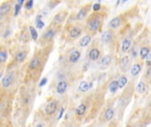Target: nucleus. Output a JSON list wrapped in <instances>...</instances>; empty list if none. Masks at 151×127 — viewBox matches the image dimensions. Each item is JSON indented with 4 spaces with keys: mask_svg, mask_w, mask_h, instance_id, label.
I'll return each mask as SVG.
<instances>
[{
    "mask_svg": "<svg viewBox=\"0 0 151 127\" xmlns=\"http://www.w3.org/2000/svg\"><path fill=\"white\" fill-rule=\"evenodd\" d=\"M48 53L45 54L44 51H36L35 55L30 59L29 65H28V72H29L30 75H34V78L38 80L39 75L41 74L42 70L45 67V63L46 59H44L45 58H47Z\"/></svg>",
    "mask_w": 151,
    "mask_h": 127,
    "instance_id": "obj_1",
    "label": "nucleus"
},
{
    "mask_svg": "<svg viewBox=\"0 0 151 127\" xmlns=\"http://www.w3.org/2000/svg\"><path fill=\"white\" fill-rule=\"evenodd\" d=\"M103 24V15L100 12H93L88 16L86 25V32L88 34L93 35L98 33Z\"/></svg>",
    "mask_w": 151,
    "mask_h": 127,
    "instance_id": "obj_2",
    "label": "nucleus"
},
{
    "mask_svg": "<svg viewBox=\"0 0 151 127\" xmlns=\"http://www.w3.org/2000/svg\"><path fill=\"white\" fill-rule=\"evenodd\" d=\"M60 26H56L54 25L53 23L50 24V26L44 31V33L42 34L41 37L39 39L40 43H52L54 38L55 37V35L59 30Z\"/></svg>",
    "mask_w": 151,
    "mask_h": 127,
    "instance_id": "obj_3",
    "label": "nucleus"
},
{
    "mask_svg": "<svg viewBox=\"0 0 151 127\" xmlns=\"http://www.w3.org/2000/svg\"><path fill=\"white\" fill-rule=\"evenodd\" d=\"M83 33V27L79 24L70 25L67 28V40L76 41L78 39Z\"/></svg>",
    "mask_w": 151,
    "mask_h": 127,
    "instance_id": "obj_4",
    "label": "nucleus"
},
{
    "mask_svg": "<svg viewBox=\"0 0 151 127\" xmlns=\"http://www.w3.org/2000/svg\"><path fill=\"white\" fill-rule=\"evenodd\" d=\"M13 9L12 1H5L0 5V22L9 17Z\"/></svg>",
    "mask_w": 151,
    "mask_h": 127,
    "instance_id": "obj_5",
    "label": "nucleus"
},
{
    "mask_svg": "<svg viewBox=\"0 0 151 127\" xmlns=\"http://www.w3.org/2000/svg\"><path fill=\"white\" fill-rule=\"evenodd\" d=\"M14 80H15L14 72H13V71L6 72V73L5 74V76L2 78V80H1V87H2V89H8V88H10L13 85Z\"/></svg>",
    "mask_w": 151,
    "mask_h": 127,
    "instance_id": "obj_6",
    "label": "nucleus"
},
{
    "mask_svg": "<svg viewBox=\"0 0 151 127\" xmlns=\"http://www.w3.org/2000/svg\"><path fill=\"white\" fill-rule=\"evenodd\" d=\"M58 108H59V102L56 100H52L50 101L45 107V110L44 112L46 116L48 117H51L54 116L57 111H58Z\"/></svg>",
    "mask_w": 151,
    "mask_h": 127,
    "instance_id": "obj_7",
    "label": "nucleus"
},
{
    "mask_svg": "<svg viewBox=\"0 0 151 127\" xmlns=\"http://www.w3.org/2000/svg\"><path fill=\"white\" fill-rule=\"evenodd\" d=\"M87 57L91 61H97V60L100 59V57H102V51H100L99 47L93 45L88 50Z\"/></svg>",
    "mask_w": 151,
    "mask_h": 127,
    "instance_id": "obj_8",
    "label": "nucleus"
},
{
    "mask_svg": "<svg viewBox=\"0 0 151 127\" xmlns=\"http://www.w3.org/2000/svg\"><path fill=\"white\" fill-rule=\"evenodd\" d=\"M92 5H93L92 3H88L85 5H83L77 14L76 20L77 21H83L84 19H86V18L88 16V13L92 8Z\"/></svg>",
    "mask_w": 151,
    "mask_h": 127,
    "instance_id": "obj_9",
    "label": "nucleus"
},
{
    "mask_svg": "<svg viewBox=\"0 0 151 127\" xmlns=\"http://www.w3.org/2000/svg\"><path fill=\"white\" fill-rule=\"evenodd\" d=\"M87 108H88V102L86 101L85 102H82L75 110V115L77 118H81L83 117L86 114L87 111Z\"/></svg>",
    "mask_w": 151,
    "mask_h": 127,
    "instance_id": "obj_10",
    "label": "nucleus"
},
{
    "mask_svg": "<svg viewBox=\"0 0 151 127\" xmlns=\"http://www.w3.org/2000/svg\"><path fill=\"white\" fill-rule=\"evenodd\" d=\"M81 58V51L77 49H73L68 55V62L71 65L77 64Z\"/></svg>",
    "mask_w": 151,
    "mask_h": 127,
    "instance_id": "obj_11",
    "label": "nucleus"
},
{
    "mask_svg": "<svg viewBox=\"0 0 151 127\" xmlns=\"http://www.w3.org/2000/svg\"><path fill=\"white\" fill-rule=\"evenodd\" d=\"M67 16H68V12H67V11H61V12H58L57 14L54 15L52 23L54 25L61 27V25L65 21Z\"/></svg>",
    "mask_w": 151,
    "mask_h": 127,
    "instance_id": "obj_12",
    "label": "nucleus"
},
{
    "mask_svg": "<svg viewBox=\"0 0 151 127\" xmlns=\"http://www.w3.org/2000/svg\"><path fill=\"white\" fill-rule=\"evenodd\" d=\"M123 22H124V16L119 15V16L113 18V19L109 21V26L111 29H116L117 27H119L122 25Z\"/></svg>",
    "mask_w": 151,
    "mask_h": 127,
    "instance_id": "obj_13",
    "label": "nucleus"
},
{
    "mask_svg": "<svg viewBox=\"0 0 151 127\" xmlns=\"http://www.w3.org/2000/svg\"><path fill=\"white\" fill-rule=\"evenodd\" d=\"M68 86H69L68 81L65 80H60L56 86V93L58 95H64L67 91V89H68Z\"/></svg>",
    "mask_w": 151,
    "mask_h": 127,
    "instance_id": "obj_14",
    "label": "nucleus"
},
{
    "mask_svg": "<svg viewBox=\"0 0 151 127\" xmlns=\"http://www.w3.org/2000/svg\"><path fill=\"white\" fill-rule=\"evenodd\" d=\"M28 57V51L27 50H19L15 53V55H14V60L16 63H18V64H21V63H23L25 61V59L27 58Z\"/></svg>",
    "mask_w": 151,
    "mask_h": 127,
    "instance_id": "obj_15",
    "label": "nucleus"
},
{
    "mask_svg": "<svg viewBox=\"0 0 151 127\" xmlns=\"http://www.w3.org/2000/svg\"><path fill=\"white\" fill-rule=\"evenodd\" d=\"M113 37H114V33L111 29H109V30H106L105 32L102 33V37H100V40H102V42L103 43L108 44L110 42H112Z\"/></svg>",
    "mask_w": 151,
    "mask_h": 127,
    "instance_id": "obj_16",
    "label": "nucleus"
},
{
    "mask_svg": "<svg viewBox=\"0 0 151 127\" xmlns=\"http://www.w3.org/2000/svg\"><path fill=\"white\" fill-rule=\"evenodd\" d=\"M115 117V111L112 107H109L107 108L104 114H103V121L104 122H109L113 119V117Z\"/></svg>",
    "mask_w": 151,
    "mask_h": 127,
    "instance_id": "obj_17",
    "label": "nucleus"
},
{
    "mask_svg": "<svg viewBox=\"0 0 151 127\" xmlns=\"http://www.w3.org/2000/svg\"><path fill=\"white\" fill-rule=\"evenodd\" d=\"M92 40H93V35L88 34H86L84 35L83 37L80 39L78 44H79V46L82 47V48H86V47H87V46L91 43Z\"/></svg>",
    "mask_w": 151,
    "mask_h": 127,
    "instance_id": "obj_18",
    "label": "nucleus"
},
{
    "mask_svg": "<svg viewBox=\"0 0 151 127\" xmlns=\"http://www.w3.org/2000/svg\"><path fill=\"white\" fill-rule=\"evenodd\" d=\"M119 65H120V69L122 70V71L126 72L127 70H128V67H129V65H130V57L127 56V55L124 56V57L121 58V60H120Z\"/></svg>",
    "mask_w": 151,
    "mask_h": 127,
    "instance_id": "obj_19",
    "label": "nucleus"
},
{
    "mask_svg": "<svg viewBox=\"0 0 151 127\" xmlns=\"http://www.w3.org/2000/svg\"><path fill=\"white\" fill-rule=\"evenodd\" d=\"M92 85L93 83H89L88 81L86 80H83L79 83V86H78V90L81 92V93H86L89 89H91L92 87Z\"/></svg>",
    "mask_w": 151,
    "mask_h": 127,
    "instance_id": "obj_20",
    "label": "nucleus"
},
{
    "mask_svg": "<svg viewBox=\"0 0 151 127\" xmlns=\"http://www.w3.org/2000/svg\"><path fill=\"white\" fill-rule=\"evenodd\" d=\"M131 75L132 77H136L137 75L140 74V72L141 71V65L139 64V63H136L132 65V66L131 67Z\"/></svg>",
    "mask_w": 151,
    "mask_h": 127,
    "instance_id": "obj_21",
    "label": "nucleus"
},
{
    "mask_svg": "<svg viewBox=\"0 0 151 127\" xmlns=\"http://www.w3.org/2000/svg\"><path fill=\"white\" fill-rule=\"evenodd\" d=\"M8 59V51L6 49H0V65H4Z\"/></svg>",
    "mask_w": 151,
    "mask_h": 127,
    "instance_id": "obj_22",
    "label": "nucleus"
},
{
    "mask_svg": "<svg viewBox=\"0 0 151 127\" xmlns=\"http://www.w3.org/2000/svg\"><path fill=\"white\" fill-rule=\"evenodd\" d=\"M111 61H112V56L111 55H105V56L100 58L99 64L102 66H108V65H109Z\"/></svg>",
    "mask_w": 151,
    "mask_h": 127,
    "instance_id": "obj_23",
    "label": "nucleus"
},
{
    "mask_svg": "<svg viewBox=\"0 0 151 127\" xmlns=\"http://www.w3.org/2000/svg\"><path fill=\"white\" fill-rule=\"evenodd\" d=\"M150 52H151V49H150V48L148 46L141 47V49H140V57H141V58L143 59V60H145Z\"/></svg>",
    "mask_w": 151,
    "mask_h": 127,
    "instance_id": "obj_24",
    "label": "nucleus"
},
{
    "mask_svg": "<svg viewBox=\"0 0 151 127\" xmlns=\"http://www.w3.org/2000/svg\"><path fill=\"white\" fill-rule=\"evenodd\" d=\"M29 35H30L31 39L34 42H37L38 39V33L36 27L33 26H29Z\"/></svg>",
    "mask_w": 151,
    "mask_h": 127,
    "instance_id": "obj_25",
    "label": "nucleus"
},
{
    "mask_svg": "<svg viewBox=\"0 0 151 127\" xmlns=\"http://www.w3.org/2000/svg\"><path fill=\"white\" fill-rule=\"evenodd\" d=\"M118 88H119L118 82H117L116 80H113L109 85V90L111 94H116L117 92V90H118Z\"/></svg>",
    "mask_w": 151,
    "mask_h": 127,
    "instance_id": "obj_26",
    "label": "nucleus"
},
{
    "mask_svg": "<svg viewBox=\"0 0 151 127\" xmlns=\"http://www.w3.org/2000/svg\"><path fill=\"white\" fill-rule=\"evenodd\" d=\"M131 45H132V41L128 38H125L124 39V41L122 42V45H121V50L122 52L125 53L129 50V49L131 48Z\"/></svg>",
    "mask_w": 151,
    "mask_h": 127,
    "instance_id": "obj_27",
    "label": "nucleus"
},
{
    "mask_svg": "<svg viewBox=\"0 0 151 127\" xmlns=\"http://www.w3.org/2000/svg\"><path fill=\"white\" fill-rule=\"evenodd\" d=\"M117 82H118V87L119 88H124L128 83V78L126 76L123 75L119 78V80H117Z\"/></svg>",
    "mask_w": 151,
    "mask_h": 127,
    "instance_id": "obj_28",
    "label": "nucleus"
},
{
    "mask_svg": "<svg viewBox=\"0 0 151 127\" xmlns=\"http://www.w3.org/2000/svg\"><path fill=\"white\" fill-rule=\"evenodd\" d=\"M146 91V84L143 81H140L136 86V92L139 94H143Z\"/></svg>",
    "mask_w": 151,
    "mask_h": 127,
    "instance_id": "obj_29",
    "label": "nucleus"
},
{
    "mask_svg": "<svg viewBox=\"0 0 151 127\" xmlns=\"http://www.w3.org/2000/svg\"><path fill=\"white\" fill-rule=\"evenodd\" d=\"M22 5H18L17 3H15L14 4V6H13V16L14 17H17L18 15H19V12H21V10H22Z\"/></svg>",
    "mask_w": 151,
    "mask_h": 127,
    "instance_id": "obj_30",
    "label": "nucleus"
},
{
    "mask_svg": "<svg viewBox=\"0 0 151 127\" xmlns=\"http://www.w3.org/2000/svg\"><path fill=\"white\" fill-rule=\"evenodd\" d=\"M92 9H93V12H99L100 10H102V5H100V1H98L97 3H94L92 5Z\"/></svg>",
    "mask_w": 151,
    "mask_h": 127,
    "instance_id": "obj_31",
    "label": "nucleus"
},
{
    "mask_svg": "<svg viewBox=\"0 0 151 127\" xmlns=\"http://www.w3.org/2000/svg\"><path fill=\"white\" fill-rule=\"evenodd\" d=\"M33 5H34V1L33 0H28L24 3V7L26 10H31L33 8Z\"/></svg>",
    "mask_w": 151,
    "mask_h": 127,
    "instance_id": "obj_32",
    "label": "nucleus"
},
{
    "mask_svg": "<svg viewBox=\"0 0 151 127\" xmlns=\"http://www.w3.org/2000/svg\"><path fill=\"white\" fill-rule=\"evenodd\" d=\"M36 27L38 29H42L45 27V22L43 21V20H36Z\"/></svg>",
    "mask_w": 151,
    "mask_h": 127,
    "instance_id": "obj_33",
    "label": "nucleus"
},
{
    "mask_svg": "<svg viewBox=\"0 0 151 127\" xmlns=\"http://www.w3.org/2000/svg\"><path fill=\"white\" fill-rule=\"evenodd\" d=\"M145 63H146V65L148 67H151V52L148 54V56L145 59Z\"/></svg>",
    "mask_w": 151,
    "mask_h": 127,
    "instance_id": "obj_34",
    "label": "nucleus"
},
{
    "mask_svg": "<svg viewBox=\"0 0 151 127\" xmlns=\"http://www.w3.org/2000/svg\"><path fill=\"white\" fill-rule=\"evenodd\" d=\"M58 4H60V1H50V2L48 3V5L50 6V7H49L50 9H54Z\"/></svg>",
    "mask_w": 151,
    "mask_h": 127,
    "instance_id": "obj_35",
    "label": "nucleus"
},
{
    "mask_svg": "<svg viewBox=\"0 0 151 127\" xmlns=\"http://www.w3.org/2000/svg\"><path fill=\"white\" fill-rule=\"evenodd\" d=\"M47 81H48V80H47V78H46V77L42 78V80H40V82H39V84H38V86H39V87H42V86H45V85H46V83H47Z\"/></svg>",
    "mask_w": 151,
    "mask_h": 127,
    "instance_id": "obj_36",
    "label": "nucleus"
},
{
    "mask_svg": "<svg viewBox=\"0 0 151 127\" xmlns=\"http://www.w3.org/2000/svg\"><path fill=\"white\" fill-rule=\"evenodd\" d=\"M64 112H65V108H61L60 112H59V116H58V118H57L58 120H61V117H62Z\"/></svg>",
    "mask_w": 151,
    "mask_h": 127,
    "instance_id": "obj_37",
    "label": "nucleus"
},
{
    "mask_svg": "<svg viewBox=\"0 0 151 127\" xmlns=\"http://www.w3.org/2000/svg\"><path fill=\"white\" fill-rule=\"evenodd\" d=\"M146 76H147L148 80H151V67H148V69L146 72Z\"/></svg>",
    "mask_w": 151,
    "mask_h": 127,
    "instance_id": "obj_38",
    "label": "nucleus"
},
{
    "mask_svg": "<svg viewBox=\"0 0 151 127\" xmlns=\"http://www.w3.org/2000/svg\"><path fill=\"white\" fill-rule=\"evenodd\" d=\"M132 58H136L137 53H136V49H132Z\"/></svg>",
    "mask_w": 151,
    "mask_h": 127,
    "instance_id": "obj_39",
    "label": "nucleus"
},
{
    "mask_svg": "<svg viewBox=\"0 0 151 127\" xmlns=\"http://www.w3.org/2000/svg\"><path fill=\"white\" fill-rule=\"evenodd\" d=\"M34 127H45V124H44L43 123H38V124H37Z\"/></svg>",
    "mask_w": 151,
    "mask_h": 127,
    "instance_id": "obj_40",
    "label": "nucleus"
},
{
    "mask_svg": "<svg viewBox=\"0 0 151 127\" xmlns=\"http://www.w3.org/2000/svg\"><path fill=\"white\" fill-rule=\"evenodd\" d=\"M119 4H120V1H119V0H118V1H117V2H116V5H118Z\"/></svg>",
    "mask_w": 151,
    "mask_h": 127,
    "instance_id": "obj_41",
    "label": "nucleus"
},
{
    "mask_svg": "<svg viewBox=\"0 0 151 127\" xmlns=\"http://www.w3.org/2000/svg\"><path fill=\"white\" fill-rule=\"evenodd\" d=\"M1 77H2V72L0 71V80H1Z\"/></svg>",
    "mask_w": 151,
    "mask_h": 127,
    "instance_id": "obj_42",
    "label": "nucleus"
},
{
    "mask_svg": "<svg viewBox=\"0 0 151 127\" xmlns=\"http://www.w3.org/2000/svg\"><path fill=\"white\" fill-rule=\"evenodd\" d=\"M67 127H74V126H72V125H69V126H67Z\"/></svg>",
    "mask_w": 151,
    "mask_h": 127,
    "instance_id": "obj_43",
    "label": "nucleus"
}]
</instances>
